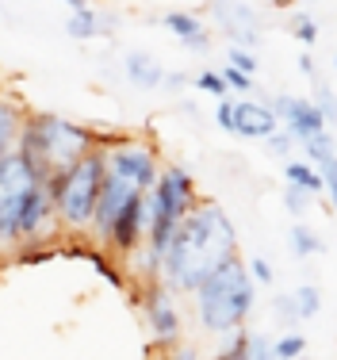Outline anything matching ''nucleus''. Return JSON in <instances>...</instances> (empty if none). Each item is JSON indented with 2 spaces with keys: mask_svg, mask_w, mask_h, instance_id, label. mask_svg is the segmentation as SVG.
Wrapping results in <instances>:
<instances>
[{
  "mask_svg": "<svg viewBox=\"0 0 337 360\" xmlns=\"http://www.w3.org/2000/svg\"><path fill=\"white\" fill-rule=\"evenodd\" d=\"M291 35L303 42V46H314L318 42V23L310 20V15H295V20H291Z\"/></svg>",
  "mask_w": 337,
  "mask_h": 360,
  "instance_id": "b1692460",
  "label": "nucleus"
},
{
  "mask_svg": "<svg viewBox=\"0 0 337 360\" xmlns=\"http://www.w3.org/2000/svg\"><path fill=\"white\" fill-rule=\"evenodd\" d=\"M165 84H169V89H180V84H184V77H180V73H169Z\"/></svg>",
  "mask_w": 337,
  "mask_h": 360,
  "instance_id": "f704fd0d",
  "label": "nucleus"
},
{
  "mask_svg": "<svg viewBox=\"0 0 337 360\" xmlns=\"http://www.w3.org/2000/svg\"><path fill=\"white\" fill-rule=\"evenodd\" d=\"M265 146H269V153H276V158H288V153H291V146H295V134H291V131H276L272 134V139H265Z\"/></svg>",
  "mask_w": 337,
  "mask_h": 360,
  "instance_id": "c85d7f7f",
  "label": "nucleus"
},
{
  "mask_svg": "<svg viewBox=\"0 0 337 360\" xmlns=\"http://www.w3.org/2000/svg\"><path fill=\"white\" fill-rule=\"evenodd\" d=\"M161 23H165L172 35L180 39V46L196 50V54H207V50H211V35H207V27H203L200 15H192V12H169Z\"/></svg>",
  "mask_w": 337,
  "mask_h": 360,
  "instance_id": "4468645a",
  "label": "nucleus"
},
{
  "mask_svg": "<svg viewBox=\"0 0 337 360\" xmlns=\"http://www.w3.org/2000/svg\"><path fill=\"white\" fill-rule=\"evenodd\" d=\"M291 250H295V257H314V253H322V238L307 222H295L291 226Z\"/></svg>",
  "mask_w": 337,
  "mask_h": 360,
  "instance_id": "6ab92c4d",
  "label": "nucleus"
},
{
  "mask_svg": "<svg viewBox=\"0 0 337 360\" xmlns=\"http://www.w3.org/2000/svg\"><path fill=\"white\" fill-rule=\"evenodd\" d=\"M211 15H215V23L234 39V46L253 50L257 42H261V20H257V12L249 4H238V0H215Z\"/></svg>",
  "mask_w": 337,
  "mask_h": 360,
  "instance_id": "9d476101",
  "label": "nucleus"
},
{
  "mask_svg": "<svg viewBox=\"0 0 337 360\" xmlns=\"http://www.w3.org/2000/svg\"><path fill=\"white\" fill-rule=\"evenodd\" d=\"M146 238H150V192L134 195V200L127 203L123 211H119L103 242H108L115 253L134 257V253H138V245H142Z\"/></svg>",
  "mask_w": 337,
  "mask_h": 360,
  "instance_id": "0eeeda50",
  "label": "nucleus"
},
{
  "mask_svg": "<svg viewBox=\"0 0 337 360\" xmlns=\"http://www.w3.org/2000/svg\"><path fill=\"white\" fill-rule=\"evenodd\" d=\"M284 180H288V184H299L310 195H326V176L314 161H288V165H284Z\"/></svg>",
  "mask_w": 337,
  "mask_h": 360,
  "instance_id": "dca6fc26",
  "label": "nucleus"
},
{
  "mask_svg": "<svg viewBox=\"0 0 337 360\" xmlns=\"http://www.w3.org/2000/svg\"><path fill=\"white\" fill-rule=\"evenodd\" d=\"M150 326H153V333H158V341H172L180 330V319H177V311H172L165 280H153L150 284Z\"/></svg>",
  "mask_w": 337,
  "mask_h": 360,
  "instance_id": "f8f14e48",
  "label": "nucleus"
},
{
  "mask_svg": "<svg viewBox=\"0 0 337 360\" xmlns=\"http://www.w3.org/2000/svg\"><path fill=\"white\" fill-rule=\"evenodd\" d=\"M291 299H295V319H314L318 311H322V291L314 284H303L291 291Z\"/></svg>",
  "mask_w": 337,
  "mask_h": 360,
  "instance_id": "aec40b11",
  "label": "nucleus"
},
{
  "mask_svg": "<svg viewBox=\"0 0 337 360\" xmlns=\"http://www.w3.org/2000/svg\"><path fill=\"white\" fill-rule=\"evenodd\" d=\"M276 131H280V115L272 111V104H257V100H238L234 104V134L238 139L265 142Z\"/></svg>",
  "mask_w": 337,
  "mask_h": 360,
  "instance_id": "9b49d317",
  "label": "nucleus"
},
{
  "mask_svg": "<svg viewBox=\"0 0 337 360\" xmlns=\"http://www.w3.org/2000/svg\"><path fill=\"white\" fill-rule=\"evenodd\" d=\"M227 62L238 65V70H246V73H257V54H253V50H246V46H230Z\"/></svg>",
  "mask_w": 337,
  "mask_h": 360,
  "instance_id": "cd10ccee",
  "label": "nucleus"
},
{
  "mask_svg": "<svg viewBox=\"0 0 337 360\" xmlns=\"http://www.w3.org/2000/svg\"><path fill=\"white\" fill-rule=\"evenodd\" d=\"M272 349H276V360H299L307 353V338H299V333H284Z\"/></svg>",
  "mask_w": 337,
  "mask_h": 360,
  "instance_id": "412c9836",
  "label": "nucleus"
},
{
  "mask_svg": "<svg viewBox=\"0 0 337 360\" xmlns=\"http://www.w3.org/2000/svg\"><path fill=\"white\" fill-rule=\"evenodd\" d=\"M234 104L238 100H230V96L215 100V123H219L227 134H234Z\"/></svg>",
  "mask_w": 337,
  "mask_h": 360,
  "instance_id": "393cba45",
  "label": "nucleus"
},
{
  "mask_svg": "<svg viewBox=\"0 0 337 360\" xmlns=\"http://www.w3.org/2000/svg\"><path fill=\"white\" fill-rule=\"evenodd\" d=\"M249 272H253V280L257 284H272V264L265 261V257H249Z\"/></svg>",
  "mask_w": 337,
  "mask_h": 360,
  "instance_id": "2f4dec72",
  "label": "nucleus"
},
{
  "mask_svg": "<svg viewBox=\"0 0 337 360\" xmlns=\"http://www.w3.org/2000/svg\"><path fill=\"white\" fill-rule=\"evenodd\" d=\"M222 77H227L230 92H241V96H249V92L257 89V84H253V73L238 70V65H230V62H227V70H222Z\"/></svg>",
  "mask_w": 337,
  "mask_h": 360,
  "instance_id": "5701e85b",
  "label": "nucleus"
},
{
  "mask_svg": "<svg viewBox=\"0 0 337 360\" xmlns=\"http://www.w3.org/2000/svg\"><path fill=\"white\" fill-rule=\"evenodd\" d=\"M65 35L84 42V39H96L100 35V15L92 12V8H81V12H69L65 20Z\"/></svg>",
  "mask_w": 337,
  "mask_h": 360,
  "instance_id": "f3484780",
  "label": "nucleus"
},
{
  "mask_svg": "<svg viewBox=\"0 0 337 360\" xmlns=\"http://www.w3.org/2000/svg\"><path fill=\"white\" fill-rule=\"evenodd\" d=\"M108 176L131 192H150L158 184V150L142 139H115L108 146Z\"/></svg>",
  "mask_w": 337,
  "mask_h": 360,
  "instance_id": "423d86ee",
  "label": "nucleus"
},
{
  "mask_svg": "<svg viewBox=\"0 0 337 360\" xmlns=\"http://www.w3.org/2000/svg\"><path fill=\"white\" fill-rule=\"evenodd\" d=\"M103 180H108V150H103V146L89 150L81 161H73L69 169L50 176L46 188H50V195H54L58 219H62L69 230L92 226L100 195H103Z\"/></svg>",
  "mask_w": 337,
  "mask_h": 360,
  "instance_id": "20e7f679",
  "label": "nucleus"
},
{
  "mask_svg": "<svg viewBox=\"0 0 337 360\" xmlns=\"http://www.w3.org/2000/svg\"><path fill=\"white\" fill-rule=\"evenodd\" d=\"M249 307H253V272L246 269L241 257L227 261L196 291V314H200V326L211 333H238Z\"/></svg>",
  "mask_w": 337,
  "mask_h": 360,
  "instance_id": "39448f33",
  "label": "nucleus"
},
{
  "mask_svg": "<svg viewBox=\"0 0 337 360\" xmlns=\"http://www.w3.org/2000/svg\"><path fill=\"white\" fill-rule=\"evenodd\" d=\"M299 73L314 77V58H310V54H299Z\"/></svg>",
  "mask_w": 337,
  "mask_h": 360,
  "instance_id": "72a5a7b5",
  "label": "nucleus"
},
{
  "mask_svg": "<svg viewBox=\"0 0 337 360\" xmlns=\"http://www.w3.org/2000/svg\"><path fill=\"white\" fill-rule=\"evenodd\" d=\"M215 360H249V333H238V338H234V345H230V349H222V353L215 356Z\"/></svg>",
  "mask_w": 337,
  "mask_h": 360,
  "instance_id": "c756f323",
  "label": "nucleus"
},
{
  "mask_svg": "<svg viewBox=\"0 0 337 360\" xmlns=\"http://www.w3.org/2000/svg\"><path fill=\"white\" fill-rule=\"evenodd\" d=\"M333 65H337V54H333Z\"/></svg>",
  "mask_w": 337,
  "mask_h": 360,
  "instance_id": "4c0bfd02",
  "label": "nucleus"
},
{
  "mask_svg": "<svg viewBox=\"0 0 337 360\" xmlns=\"http://www.w3.org/2000/svg\"><path fill=\"white\" fill-rule=\"evenodd\" d=\"M249 360H276V349L261 338V333H253V338H249Z\"/></svg>",
  "mask_w": 337,
  "mask_h": 360,
  "instance_id": "7c9ffc66",
  "label": "nucleus"
},
{
  "mask_svg": "<svg viewBox=\"0 0 337 360\" xmlns=\"http://www.w3.org/2000/svg\"><path fill=\"white\" fill-rule=\"evenodd\" d=\"M238 257L234 222L215 200H200L192 215L172 234L165 257H161V280L177 291H200L227 261Z\"/></svg>",
  "mask_w": 337,
  "mask_h": 360,
  "instance_id": "f257e3e1",
  "label": "nucleus"
},
{
  "mask_svg": "<svg viewBox=\"0 0 337 360\" xmlns=\"http://www.w3.org/2000/svg\"><path fill=\"white\" fill-rule=\"evenodd\" d=\"M196 89H200V92H211L215 100L230 96V84H227V77H222V73H215V70H203L200 77H196Z\"/></svg>",
  "mask_w": 337,
  "mask_h": 360,
  "instance_id": "4be33fe9",
  "label": "nucleus"
},
{
  "mask_svg": "<svg viewBox=\"0 0 337 360\" xmlns=\"http://www.w3.org/2000/svg\"><path fill=\"white\" fill-rule=\"evenodd\" d=\"M23 123H27V111L15 104L8 92H0V158H8V153L20 150Z\"/></svg>",
  "mask_w": 337,
  "mask_h": 360,
  "instance_id": "2eb2a0df",
  "label": "nucleus"
},
{
  "mask_svg": "<svg viewBox=\"0 0 337 360\" xmlns=\"http://www.w3.org/2000/svg\"><path fill=\"white\" fill-rule=\"evenodd\" d=\"M177 360H196V349H177Z\"/></svg>",
  "mask_w": 337,
  "mask_h": 360,
  "instance_id": "e433bc0d",
  "label": "nucleus"
},
{
  "mask_svg": "<svg viewBox=\"0 0 337 360\" xmlns=\"http://www.w3.org/2000/svg\"><path fill=\"white\" fill-rule=\"evenodd\" d=\"M196 180L188 169L165 165L158 176V184L150 188V238H146V269L161 276V257H165L172 234L180 230V222L192 215L196 207Z\"/></svg>",
  "mask_w": 337,
  "mask_h": 360,
  "instance_id": "7ed1b4c3",
  "label": "nucleus"
},
{
  "mask_svg": "<svg viewBox=\"0 0 337 360\" xmlns=\"http://www.w3.org/2000/svg\"><path fill=\"white\" fill-rule=\"evenodd\" d=\"M307 153V161H314V165H322L326 158H333L337 153V142H333V131H322V134H310L307 142H299Z\"/></svg>",
  "mask_w": 337,
  "mask_h": 360,
  "instance_id": "a211bd4d",
  "label": "nucleus"
},
{
  "mask_svg": "<svg viewBox=\"0 0 337 360\" xmlns=\"http://www.w3.org/2000/svg\"><path fill=\"white\" fill-rule=\"evenodd\" d=\"M54 215H58V207H54V195H50V188H46V184H34L31 192L23 195L20 215H15L12 230H8V242H31V238H39L42 226H46Z\"/></svg>",
  "mask_w": 337,
  "mask_h": 360,
  "instance_id": "1a4fd4ad",
  "label": "nucleus"
},
{
  "mask_svg": "<svg viewBox=\"0 0 337 360\" xmlns=\"http://www.w3.org/2000/svg\"><path fill=\"white\" fill-rule=\"evenodd\" d=\"M318 108L326 111V119H330V127H333V123H337V96H333L330 89H326V84L318 89Z\"/></svg>",
  "mask_w": 337,
  "mask_h": 360,
  "instance_id": "473e14b6",
  "label": "nucleus"
},
{
  "mask_svg": "<svg viewBox=\"0 0 337 360\" xmlns=\"http://www.w3.org/2000/svg\"><path fill=\"white\" fill-rule=\"evenodd\" d=\"M310 200H314V195L303 192L299 184H288V188H284V203H288V211H291V215H303V207H307Z\"/></svg>",
  "mask_w": 337,
  "mask_h": 360,
  "instance_id": "a878e982",
  "label": "nucleus"
},
{
  "mask_svg": "<svg viewBox=\"0 0 337 360\" xmlns=\"http://www.w3.org/2000/svg\"><path fill=\"white\" fill-rule=\"evenodd\" d=\"M123 73L127 81L138 84V89H161L165 84V65L158 62L153 54H146V50H131V54H123Z\"/></svg>",
  "mask_w": 337,
  "mask_h": 360,
  "instance_id": "ddd939ff",
  "label": "nucleus"
},
{
  "mask_svg": "<svg viewBox=\"0 0 337 360\" xmlns=\"http://www.w3.org/2000/svg\"><path fill=\"white\" fill-rule=\"evenodd\" d=\"M272 111L280 115V123L295 134V142H307L310 134L330 131V119L318 108V100H303V96H276Z\"/></svg>",
  "mask_w": 337,
  "mask_h": 360,
  "instance_id": "6e6552de",
  "label": "nucleus"
},
{
  "mask_svg": "<svg viewBox=\"0 0 337 360\" xmlns=\"http://www.w3.org/2000/svg\"><path fill=\"white\" fill-rule=\"evenodd\" d=\"M62 4H69V12H81V8H89V0H62Z\"/></svg>",
  "mask_w": 337,
  "mask_h": 360,
  "instance_id": "c9c22d12",
  "label": "nucleus"
},
{
  "mask_svg": "<svg viewBox=\"0 0 337 360\" xmlns=\"http://www.w3.org/2000/svg\"><path fill=\"white\" fill-rule=\"evenodd\" d=\"M318 169H322V176H326V195H330V207L337 211V153H333V158H326Z\"/></svg>",
  "mask_w": 337,
  "mask_h": 360,
  "instance_id": "bb28decb",
  "label": "nucleus"
},
{
  "mask_svg": "<svg viewBox=\"0 0 337 360\" xmlns=\"http://www.w3.org/2000/svg\"><path fill=\"white\" fill-rule=\"evenodd\" d=\"M115 139H100L96 131L73 123L65 115H54V111H31L27 123H23V139H20V153L27 158V165L34 169V176L42 184H50V176L69 169L73 161H81L89 150L96 146H108Z\"/></svg>",
  "mask_w": 337,
  "mask_h": 360,
  "instance_id": "f03ea898",
  "label": "nucleus"
}]
</instances>
